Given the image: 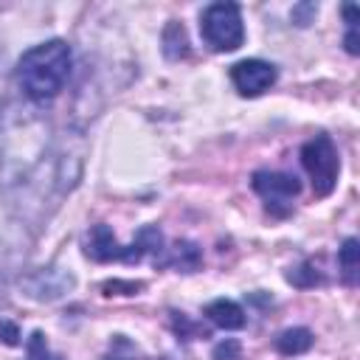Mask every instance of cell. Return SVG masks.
<instances>
[{
  "mask_svg": "<svg viewBox=\"0 0 360 360\" xmlns=\"http://www.w3.org/2000/svg\"><path fill=\"white\" fill-rule=\"evenodd\" d=\"M301 163L312 180L315 197H329L338 186V172H340V158L329 135H315L301 146Z\"/></svg>",
  "mask_w": 360,
  "mask_h": 360,
  "instance_id": "cell-5",
  "label": "cell"
},
{
  "mask_svg": "<svg viewBox=\"0 0 360 360\" xmlns=\"http://www.w3.org/2000/svg\"><path fill=\"white\" fill-rule=\"evenodd\" d=\"M0 340H3L6 346H17V343H20V329H17V323L0 321Z\"/></svg>",
  "mask_w": 360,
  "mask_h": 360,
  "instance_id": "cell-16",
  "label": "cell"
},
{
  "mask_svg": "<svg viewBox=\"0 0 360 360\" xmlns=\"http://www.w3.org/2000/svg\"><path fill=\"white\" fill-rule=\"evenodd\" d=\"M312 346V332L304 329V326H292V329H284L278 338H276V349L281 354H304L307 349Z\"/></svg>",
  "mask_w": 360,
  "mask_h": 360,
  "instance_id": "cell-10",
  "label": "cell"
},
{
  "mask_svg": "<svg viewBox=\"0 0 360 360\" xmlns=\"http://www.w3.org/2000/svg\"><path fill=\"white\" fill-rule=\"evenodd\" d=\"M205 315L219 326V329H242L245 326V309L231 301V298H217L205 307Z\"/></svg>",
  "mask_w": 360,
  "mask_h": 360,
  "instance_id": "cell-9",
  "label": "cell"
},
{
  "mask_svg": "<svg viewBox=\"0 0 360 360\" xmlns=\"http://www.w3.org/2000/svg\"><path fill=\"white\" fill-rule=\"evenodd\" d=\"M143 253H155V262H158V253H163V233L152 225L141 228L135 242L121 248L115 233L107 228V225H96L90 233H87V256L96 259V262H138Z\"/></svg>",
  "mask_w": 360,
  "mask_h": 360,
  "instance_id": "cell-3",
  "label": "cell"
},
{
  "mask_svg": "<svg viewBox=\"0 0 360 360\" xmlns=\"http://www.w3.org/2000/svg\"><path fill=\"white\" fill-rule=\"evenodd\" d=\"M343 14H346V51L349 53H357V8L354 6H343Z\"/></svg>",
  "mask_w": 360,
  "mask_h": 360,
  "instance_id": "cell-14",
  "label": "cell"
},
{
  "mask_svg": "<svg viewBox=\"0 0 360 360\" xmlns=\"http://www.w3.org/2000/svg\"><path fill=\"white\" fill-rule=\"evenodd\" d=\"M143 284H138V281H107L104 284V290H107V295H112L115 290H127V295H132V292H138Z\"/></svg>",
  "mask_w": 360,
  "mask_h": 360,
  "instance_id": "cell-17",
  "label": "cell"
},
{
  "mask_svg": "<svg viewBox=\"0 0 360 360\" xmlns=\"http://www.w3.org/2000/svg\"><path fill=\"white\" fill-rule=\"evenodd\" d=\"M73 284H76V281H73V273H68V270H62V267H39V270L28 273V276L20 281L22 292H25L28 298H34V301H56V298H62L65 292H70Z\"/></svg>",
  "mask_w": 360,
  "mask_h": 360,
  "instance_id": "cell-7",
  "label": "cell"
},
{
  "mask_svg": "<svg viewBox=\"0 0 360 360\" xmlns=\"http://www.w3.org/2000/svg\"><path fill=\"white\" fill-rule=\"evenodd\" d=\"M338 264H340V276L349 287L357 284V273H360V248L357 239H346L338 250Z\"/></svg>",
  "mask_w": 360,
  "mask_h": 360,
  "instance_id": "cell-11",
  "label": "cell"
},
{
  "mask_svg": "<svg viewBox=\"0 0 360 360\" xmlns=\"http://www.w3.org/2000/svg\"><path fill=\"white\" fill-rule=\"evenodd\" d=\"M200 34L211 51L228 53L236 51L245 42V25H242V11L236 3H211L200 14Z\"/></svg>",
  "mask_w": 360,
  "mask_h": 360,
  "instance_id": "cell-4",
  "label": "cell"
},
{
  "mask_svg": "<svg viewBox=\"0 0 360 360\" xmlns=\"http://www.w3.org/2000/svg\"><path fill=\"white\" fill-rule=\"evenodd\" d=\"M197 262H200V250L191 242H180L174 250V264H180L183 270H194Z\"/></svg>",
  "mask_w": 360,
  "mask_h": 360,
  "instance_id": "cell-13",
  "label": "cell"
},
{
  "mask_svg": "<svg viewBox=\"0 0 360 360\" xmlns=\"http://www.w3.org/2000/svg\"><path fill=\"white\" fill-rule=\"evenodd\" d=\"M48 183L56 188V143L48 118L31 104L8 101L0 110V186L14 205L28 208L31 194L45 202Z\"/></svg>",
  "mask_w": 360,
  "mask_h": 360,
  "instance_id": "cell-1",
  "label": "cell"
},
{
  "mask_svg": "<svg viewBox=\"0 0 360 360\" xmlns=\"http://www.w3.org/2000/svg\"><path fill=\"white\" fill-rule=\"evenodd\" d=\"M214 360H239V343L236 340H225L214 349Z\"/></svg>",
  "mask_w": 360,
  "mask_h": 360,
  "instance_id": "cell-15",
  "label": "cell"
},
{
  "mask_svg": "<svg viewBox=\"0 0 360 360\" xmlns=\"http://www.w3.org/2000/svg\"><path fill=\"white\" fill-rule=\"evenodd\" d=\"M315 11H318V6L307 3V6H295V8H292V17H295V22H298V25H307V22H309V17H307V14H315Z\"/></svg>",
  "mask_w": 360,
  "mask_h": 360,
  "instance_id": "cell-18",
  "label": "cell"
},
{
  "mask_svg": "<svg viewBox=\"0 0 360 360\" xmlns=\"http://www.w3.org/2000/svg\"><path fill=\"white\" fill-rule=\"evenodd\" d=\"M253 191L264 200L267 211L284 217L292 208V197L301 191V183L295 174L284 172H256L253 174Z\"/></svg>",
  "mask_w": 360,
  "mask_h": 360,
  "instance_id": "cell-6",
  "label": "cell"
},
{
  "mask_svg": "<svg viewBox=\"0 0 360 360\" xmlns=\"http://www.w3.org/2000/svg\"><path fill=\"white\" fill-rule=\"evenodd\" d=\"M25 352H28V360H62L59 354H53L42 338V332H34L25 343Z\"/></svg>",
  "mask_w": 360,
  "mask_h": 360,
  "instance_id": "cell-12",
  "label": "cell"
},
{
  "mask_svg": "<svg viewBox=\"0 0 360 360\" xmlns=\"http://www.w3.org/2000/svg\"><path fill=\"white\" fill-rule=\"evenodd\" d=\"M17 84L34 104L51 101L62 93L70 76V45L65 39H48L28 48L17 62Z\"/></svg>",
  "mask_w": 360,
  "mask_h": 360,
  "instance_id": "cell-2",
  "label": "cell"
},
{
  "mask_svg": "<svg viewBox=\"0 0 360 360\" xmlns=\"http://www.w3.org/2000/svg\"><path fill=\"white\" fill-rule=\"evenodd\" d=\"M231 82L242 96H259L276 82V68L262 59H242L231 68Z\"/></svg>",
  "mask_w": 360,
  "mask_h": 360,
  "instance_id": "cell-8",
  "label": "cell"
}]
</instances>
